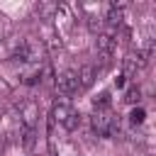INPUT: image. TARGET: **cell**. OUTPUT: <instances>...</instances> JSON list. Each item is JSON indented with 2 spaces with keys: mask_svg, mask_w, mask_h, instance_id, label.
Segmentation results:
<instances>
[{
  "mask_svg": "<svg viewBox=\"0 0 156 156\" xmlns=\"http://www.w3.org/2000/svg\"><path fill=\"white\" fill-rule=\"evenodd\" d=\"M93 107L100 110V112L107 110V107H110V93H100L98 98H93Z\"/></svg>",
  "mask_w": 156,
  "mask_h": 156,
  "instance_id": "cell-10",
  "label": "cell"
},
{
  "mask_svg": "<svg viewBox=\"0 0 156 156\" xmlns=\"http://www.w3.org/2000/svg\"><path fill=\"white\" fill-rule=\"evenodd\" d=\"M102 27H105V20L100 17V15H90L88 17V29L98 37V34H102Z\"/></svg>",
  "mask_w": 156,
  "mask_h": 156,
  "instance_id": "cell-9",
  "label": "cell"
},
{
  "mask_svg": "<svg viewBox=\"0 0 156 156\" xmlns=\"http://www.w3.org/2000/svg\"><path fill=\"white\" fill-rule=\"evenodd\" d=\"M144 66H146V58H144L139 51H129V54L122 58V71H124L122 76H124V78H132V76H136Z\"/></svg>",
  "mask_w": 156,
  "mask_h": 156,
  "instance_id": "cell-2",
  "label": "cell"
},
{
  "mask_svg": "<svg viewBox=\"0 0 156 156\" xmlns=\"http://www.w3.org/2000/svg\"><path fill=\"white\" fill-rule=\"evenodd\" d=\"M144 117H146V112H144L141 107H134V110L129 112V119H132L134 124H141V122H144Z\"/></svg>",
  "mask_w": 156,
  "mask_h": 156,
  "instance_id": "cell-13",
  "label": "cell"
},
{
  "mask_svg": "<svg viewBox=\"0 0 156 156\" xmlns=\"http://www.w3.org/2000/svg\"><path fill=\"white\" fill-rule=\"evenodd\" d=\"M49 156H58V154H56V146H54V141H49Z\"/></svg>",
  "mask_w": 156,
  "mask_h": 156,
  "instance_id": "cell-16",
  "label": "cell"
},
{
  "mask_svg": "<svg viewBox=\"0 0 156 156\" xmlns=\"http://www.w3.org/2000/svg\"><path fill=\"white\" fill-rule=\"evenodd\" d=\"M56 90H58L61 95H73V93H78V76H76L73 68H66L63 73L56 76Z\"/></svg>",
  "mask_w": 156,
  "mask_h": 156,
  "instance_id": "cell-1",
  "label": "cell"
},
{
  "mask_svg": "<svg viewBox=\"0 0 156 156\" xmlns=\"http://www.w3.org/2000/svg\"><path fill=\"white\" fill-rule=\"evenodd\" d=\"M7 32H10V20L5 15H0V41L7 37Z\"/></svg>",
  "mask_w": 156,
  "mask_h": 156,
  "instance_id": "cell-14",
  "label": "cell"
},
{
  "mask_svg": "<svg viewBox=\"0 0 156 156\" xmlns=\"http://www.w3.org/2000/svg\"><path fill=\"white\" fill-rule=\"evenodd\" d=\"M139 98H141V90H139L136 85H132V88H129V90L124 93V102H129V105H134V102H136Z\"/></svg>",
  "mask_w": 156,
  "mask_h": 156,
  "instance_id": "cell-12",
  "label": "cell"
},
{
  "mask_svg": "<svg viewBox=\"0 0 156 156\" xmlns=\"http://www.w3.org/2000/svg\"><path fill=\"white\" fill-rule=\"evenodd\" d=\"M73 112V107L68 105V102H63V100H58V102H54V107H51V119L54 122H58V124H63L66 122V117Z\"/></svg>",
  "mask_w": 156,
  "mask_h": 156,
  "instance_id": "cell-5",
  "label": "cell"
},
{
  "mask_svg": "<svg viewBox=\"0 0 156 156\" xmlns=\"http://www.w3.org/2000/svg\"><path fill=\"white\" fill-rule=\"evenodd\" d=\"M76 76H78V88H80V90H88V88L95 83L98 71H95L93 63H85V66H80V71H76Z\"/></svg>",
  "mask_w": 156,
  "mask_h": 156,
  "instance_id": "cell-3",
  "label": "cell"
},
{
  "mask_svg": "<svg viewBox=\"0 0 156 156\" xmlns=\"http://www.w3.org/2000/svg\"><path fill=\"white\" fill-rule=\"evenodd\" d=\"M95 49H98V54H112L115 51V37H110V34H98V39H95Z\"/></svg>",
  "mask_w": 156,
  "mask_h": 156,
  "instance_id": "cell-6",
  "label": "cell"
},
{
  "mask_svg": "<svg viewBox=\"0 0 156 156\" xmlns=\"http://www.w3.org/2000/svg\"><path fill=\"white\" fill-rule=\"evenodd\" d=\"M56 10H58V2H39V5H37L39 20H51V17L56 15Z\"/></svg>",
  "mask_w": 156,
  "mask_h": 156,
  "instance_id": "cell-7",
  "label": "cell"
},
{
  "mask_svg": "<svg viewBox=\"0 0 156 156\" xmlns=\"http://www.w3.org/2000/svg\"><path fill=\"white\" fill-rule=\"evenodd\" d=\"M124 83H127L124 76H117V78H115V85H117V88H124Z\"/></svg>",
  "mask_w": 156,
  "mask_h": 156,
  "instance_id": "cell-15",
  "label": "cell"
},
{
  "mask_svg": "<svg viewBox=\"0 0 156 156\" xmlns=\"http://www.w3.org/2000/svg\"><path fill=\"white\" fill-rule=\"evenodd\" d=\"M22 127H34L37 117H39V105L37 102H24L22 105Z\"/></svg>",
  "mask_w": 156,
  "mask_h": 156,
  "instance_id": "cell-4",
  "label": "cell"
},
{
  "mask_svg": "<svg viewBox=\"0 0 156 156\" xmlns=\"http://www.w3.org/2000/svg\"><path fill=\"white\" fill-rule=\"evenodd\" d=\"M78 122H80V115H78V112H76V110H73V112H71V115H68V117H66V122H63V124H61V127H63V129H66V132H73V129H76V127H78Z\"/></svg>",
  "mask_w": 156,
  "mask_h": 156,
  "instance_id": "cell-11",
  "label": "cell"
},
{
  "mask_svg": "<svg viewBox=\"0 0 156 156\" xmlns=\"http://www.w3.org/2000/svg\"><path fill=\"white\" fill-rule=\"evenodd\" d=\"M34 141H37V129L34 127H22V146L27 151L34 149Z\"/></svg>",
  "mask_w": 156,
  "mask_h": 156,
  "instance_id": "cell-8",
  "label": "cell"
}]
</instances>
